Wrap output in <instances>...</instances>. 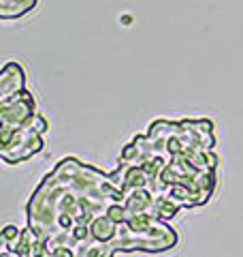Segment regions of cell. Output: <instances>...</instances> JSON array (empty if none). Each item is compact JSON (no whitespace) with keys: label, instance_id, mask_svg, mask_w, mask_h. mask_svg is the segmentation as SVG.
<instances>
[{"label":"cell","instance_id":"obj_7","mask_svg":"<svg viewBox=\"0 0 243 257\" xmlns=\"http://www.w3.org/2000/svg\"><path fill=\"white\" fill-rule=\"evenodd\" d=\"M118 229H120V225L113 221L107 212L98 214L90 223V236L94 240H98V242H111V240L118 236Z\"/></svg>","mask_w":243,"mask_h":257},{"label":"cell","instance_id":"obj_9","mask_svg":"<svg viewBox=\"0 0 243 257\" xmlns=\"http://www.w3.org/2000/svg\"><path fill=\"white\" fill-rule=\"evenodd\" d=\"M180 210H182V206L177 204V202H173L168 195H156L150 212L156 216V219L168 221V219H173V216H177V212H180Z\"/></svg>","mask_w":243,"mask_h":257},{"label":"cell","instance_id":"obj_10","mask_svg":"<svg viewBox=\"0 0 243 257\" xmlns=\"http://www.w3.org/2000/svg\"><path fill=\"white\" fill-rule=\"evenodd\" d=\"M20 234H22V229H18L15 225H6L2 229V246H11L20 238Z\"/></svg>","mask_w":243,"mask_h":257},{"label":"cell","instance_id":"obj_11","mask_svg":"<svg viewBox=\"0 0 243 257\" xmlns=\"http://www.w3.org/2000/svg\"><path fill=\"white\" fill-rule=\"evenodd\" d=\"M0 257H22L20 253H15V251H11V248H2V253H0Z\"/></svg>","mask_w":243,"mask_h":257},{"label":"cell","instance_id":"obj_5","mask_svg":"<svg viewBox=\"0 0 243 257\" xmlns=\"http://www.w3.org/2000/svg\"><path fill=\"white\" fill-rule=\"evenodd\" d=\"M154 195L152 189H130L124 193V208H126V216L130 214H139V212H150L154 206Z\"/></svg>","mask_w":243,"mask_h":257},{"label":"cell","instance_id":"obj_6","mask_svg":"<svg viewBox=\"0 0 243 257\" xmlns=\"http://www.w3.org/2000/svg\"><path fill=\"white\" fill-rule=\"evenodd\" d=\"M40 0H0V20L11 22L30 15L38 7Z\"/></svg>","mask_w":243,"mask_h":257},{"label":"cell","instance_id":"obj_4","mask_svg":"<svg viewBox=\"0 0 243 257\" xmlns=\"http://www.w3.org/2000/svg\"><path fill=\"white\" fill-rule=\"evenodd\" d=\"M26 90V71L18 60H9L0 71V99Z\"/></svg>","mask_w":243,"mask_h":257},{"label":"cell","instance_id":"obj_3","mask_svg":"<svg viewBox=\"0 0 243 257\" xmlns=\"http://www.w3.org/2000/svg\"><path fill=\"white\" fill-rule=\"evenodd\" d=\"M36 114V101L32 92L22 90L6 99H0V135H9L26 124Z\"/></svg>","mask_w":243,"mask_h":257},{"label":"cell","instance_id":"obj_1","mask_svg":"<svg viewBox=\"0 0 243 257\" xmlns=\"http://www.w3.org/2000/svg\"><path fill=\"white\" fill-rule=\"evenodd\" d=\"M47 120L36 111L26 124L15 128L9 135H0V157L6 165L26 163L38 152H43L45 142L43 135L47 133Z\"/></svg>","mask_w":243,"mask_h":257},{"label":"cell","instance_id":"obj_8","mask_svg":"<svg viewBox=\"0 0 243 257\" xmlns=\"http://www.w3.org/2000/svg\"><path fill=\"white\" fill-rule=\"evenodd\" d=\"M116 248L111 242H98V240H86L77 246V257H116Z\"/></svg>","mask_w":243,"mask_h":257},{"label":"cell","instance_id":"obj_2","mask_svg":"<svg viewBox=\"0 0 243 257\" xmlns=\"http://www.w3.org/2000/svg\"><path fill=\"white\" fill-rule=\"evenodd\" d=\"M180 242L177 231L166 221L156 219L150 227L132 231L120 225L118 236L111 240V246L118 253H132V251H148V253H160L166 248H173Z\"/></svg>","mask_w":243,"mask_h":257}]
</instances>
